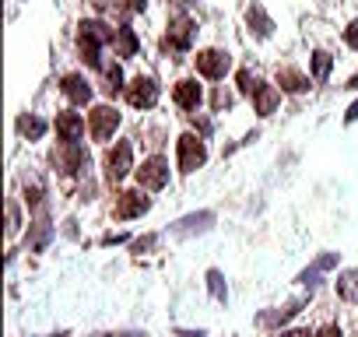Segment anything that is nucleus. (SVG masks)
<instances>
[{"label":"nucleus","mask_w":358,"mask_h":337,"mask_svg":"<svg viewBox=\"0 0 358 337\" xmlns=\"http://www.w3.org/2000/svg\"><path fill=\"white\" fill-rule=\"evenodd\" d=\"M134 183H137L141 190H148V194L169 190V183H172L169 158H165L162 151H148V155L141 158V165H137V173H134Z\"/></svg>","instance_id":"3"},{"label":"nucleus","mask_w":358,"mask_h":337,"mask_svg":"<svg viewBox=\"0 0 358 337\" xmlns=\"http://www.w3.org/2000/svg\"><path fill=\"white\" fill-rule=\"evenodd\" d=\"M155 246H158V236H141V239H130V253H137V257H141V253H151Z\"/></svg>","instance_id":"30"},{"label":"nucleus","mask_w":358,"mask_h":337,"mask_svg":"<svg viewBox=\"0 0 358 337\" xmlns=\"http://www.w3.org/2000/svg\"><path fill=\"white\" fill-rule=\"evenodd\" d=\"M190 4H194V0H165V8H172L176 15H183V11H187Z\"/></svg>","instance_id":"36"},{"label":"nucleus","mask_w":358,"mask_h":337,"mask_svg":"<svg viewBox=\"0 0 358 337\" xmlns=\"http://www.w3.org/2000/svg\"><path fill=\"white\" fill-rule=\"evenodd\" d=\"M204 285H208V295H211L215 302H229V281H225V274H222L218 267H211V271L204 274Z\"/></svg>","instance_id":"25"},{"label":"nucleus","mask_w":358,"mask_h":337,"mask_svg":"<svg viewBox=\"0 0 358 337\" xmlns=\"http://www.w3.org/2000/svg\"><path fill=\"white\" fill-rule=\"evenodd\" d=\"M274 337H313V327H281L274 330Z\"/></svg>","instance_id":"34"},{"label":"nucleus","mask_w":358,"mask_h":337,"mask_svg":"<svg viewBox=\"0 0 358 337\" xmlns=\"http://www.w3.org/2000/svg\"><path fill=\"white\" fill-rule=\"evenodd\" d=\"M88 165H92V155H88L85 144H57L50 151V168H53L57 176H64V180L85 176Z\"/></svg>","instance_id":"4"},{"label":"nucleus","mask_w":358,"mask_h":337,"mask_svg":"<svg viewBox=\"0 0 358 337\" xmlns=\"http://www.w3.org/2000/svg\"><path fill=\"white\" fill-rule=\"evenodd\" d=\"M190 130H197V134L208 141V137L215 134V123H211L208 116H201V113H190Z\"/></svg>","instance_id":"29"},{"label":"nucleus","mask_w":358,"mask_h":337,"mask_svg":"<svg viewBox=\"0 0 358 337\" xmlns=\"http://www.w3.org/2000/svg\"><path fill=\"white\" fill-rule=\"evenodd\" d=\"M113 53H116L120 60H134V57H141V36H137V29H130V25H116Z\"/></svg>","instance_id":"18"},{"label":"nucleus","mask_w":358,"mask_h":337,"mask_svg":"<svg viewBox=\"0 0 358 337\" xmlns=\"http://www.w3.org/2000/svg\"><path fill=\"white\" fill-rule=\"evenodd\" d=\"M355 120H358V99H355V102L348 106V113H344V123H355Z\"/></svg>","instance_id":"38"},{"label":"nucleus","mask_w":358,"mask_h":337,"mask_svg":"<svg viewBox=\"0 0 358 337\" xmlns=\"http://www.w3.org/2000/svg\"><path fill=\"white\" fill-rule=\"evenodd\" d=\"M204 78H179L176 85H172V106L176 109H183V113H197L201 106H204V85H201Z\"/></svg>","instance_id":"11"},{"label":"nucleus","mask_w":358,"mask_h":337,"mask_svg":"<svg viewBox=\"0 0 358 337\" xmlns=\"http://www.w3.org/2000/svg\"><path fill=\"white\" fill-rule=\"evenodd\" d=\"M334 292H337V299L341 302H358V271H341L337 274V281H334Z\"/></svg>","instance_id":"22"},{"label":"nucleus","mask_w":358,"mask_h":337,"mask_svg":"<svg viewBox=\"0 0 358 337\" xmlns=\"http://www.w3.org/2000/svg\"><path fill=\"white\" fill-rule=\"evenodd\" d=\"M211 151H208V141L197 134V130H183L176 137V168L179 176H194L208 165Z\"/></svg>","instance_id":"2"},{"label":"nucleus","mask_w":358,"mask_h":337,"mask_svg":"<svg viewBox=\"0 0 358 337\" xmlns=\"http://www.w3.org/2000/svg\"><path fill=\"white\" fill-rule=\"evenodd\" d=\"M127 239H130L127 232H102L99 243H102V246H116V243H127Z\"/></svg>","instance_id":"35"},{"label":"nucleus","mask_w":358,"mask_h":337,"mask_svg":"<svg viewBox=\"0 0 358 337\" xmlns=\"http://www.w3.org/2000/svg\"><path fill=\"white\" fill-rule=\"evenodd\" d=\"M123 99H127L130 109H137V113H151V109L158 106V99H162V88H158V81H155L151 74H137V78L127 81Z\"/></svg>","instance_id":"8"},{"label":"nucleus","mask_w":358,"mask_h":337,"mask_svg":"<svg viewBox=\"0 0 358 337\" xmlns=\"http://www.w3.org/2000/svg\"><path fill=\"white\" fill-rule=\"evenodd\" d=\"M137 173V155H134V141L130 137H116L113 144H106L102 151V183L106 187H120L123 180H130Z\"/></svg>","instance_id":"1"},{"label":"nucleus","mask_w":358,"mask_h":337,"mask_svg":"<svg viewBox=\"0 0 358 337\" xmlns=\"http://www.w3.org/2000/svg\"><path fill=\"white\" fill-rule=\"evenodd\" d=\"M341 39H344V46H348V50H355V53H358V22H351V25L341 32Z\"/></svg>","instance_id":"33"},{"label":"nucleus","mask_w":358,"mask_h":337,"mask_svg":"<svg viewBox=\"0 0 358 337\" xmlns=\"http://www.w3.org/2000/svg\"><path fill=\"white\" fill-rule=\"evenodd\" d=\"M60 95H64L74 109H81V106H92L95 88H92V81H88L81 71H71V74H64V78H60Z\"/></svg>","instance_id":"12"},{"label":"nucleus","mask_w":358,"mask_h":337,"mask_svg":"<svg viewBox=\"0 0 358 337\" xmlns=\"http://www.w3.org/2000/svg\"><path fill=\"white\" fill-rule=\"evenodd\" d=\"M232 102H236V95H232L225 85H218L215 95H211V109H215V113H225V109H232Z\"/></svg>","instance_id":"28"},{"label":"nucleus","mask_w":358,"mask_h":337,"mask_svg":"<svg viewBox=\"0 0 358 337\" xmlns=\"http://www.w3.org/2000/svg\"><path fill=\"white\" fill-rule=\"evenodd\" d=\"M102 43H95V39H88V36H78V60L85 64V67H95V71H102L106 64H102Z\"/></svg>","instance_id":"21"},{"label":"nucleus","mask_w":358,"mask_h":337,"mask_svg":"<svg viewBox=\"0 0 358 337\" xmlns=\"http://www.w3.org/2000/svg\"><path fill=\"white\" fill-rule=\"evenodd\" d=\"M127 92V78H123V64H106L102 67V95L116 99Z\"/></svg>","instance_id":"20"},{"label":"nucleus","mask_w":358,"mask_h":337,"mask_svg":"<svg viewBox=\"0 0 358 337\" xmlns=\"http://www.w3.org/2000/svg\"><path fill=\"white\" fill-rule=\"evenodd\" d=\"M281 88L278 85H271V81H260L257 85V92L250 95V106H253V113L260 116V120H267V116H274L278 109H281Z\"/></svg>","instance_id":"14"},{"label":"nucleus","mask_w":358,"mask_h":337,"mask_svg":"<svg viewBox=\"0 0 358 337\" xmlns=\"http://www.w3.org/2000/svg\"><path fill=\"white\" fill-rule=\"evenodd\" d=\"M246 22H250V32H257L260 39H271V36H274V22L267 18V11H264L260 4H253V8L246 11Z\"/></svg>","instance_id":"23"},{"label":"nucleus","mask_w":358,"mask_h":337,"mask_svg":"<svg viewBox=\"0 0 358 337\" xmlns=\"http://www.w3.org/2000/svg\"><path fill=\"white\" fill-rule=\"evenodd\" d=\"M120 127H123V113L113 102H99L88 109V137L95 144H113Z\"/></svg>","instance_id":"5"},{"label":"nucleus","mask_w":358,"mask_h":337,"mask_svg":"<svg viewBox=\"0 0 358 337\" xmlns=\"http://www.w3.org/2000/svg\"><path fill=\"white\" fill-rule=\"evenodd\" d=\"M257 85H260V78H257L250 67H239V71H236V88H239V95L250 99V95L257 92Z\"/></svg>","instance_id":"27"},{"label":"nucleus","mask_w":358,"mask_h":337,"mask_svg":"<svg viewBox=\"0 0 358 337\" xmlns=\"http://www.w3.org/2000/svg\"><path fill=\"white\" fill-rule=\"evenodd\" d=\"M197 32H201V25H197L194 15H187V11L172 15L169 29H165V53H190L194 43H197Z\"/></svg>","instance_id":"7"},{"label":"nucleus","mask_w":358,"mask_h":337,"mask_svg":"<svg viewBox=\"0 0 358 337\" xmlns=\"http://www.w3.org/2000/svg\"><path fill=\"white\" fill-rule=\"evenodd\" d=\"M123 4H127L134 15H144V11H148V0H123Z\"/></svg>","instance_id":"37"},{"label":"nucleus","mask_w":358,"mask_h":337,"mask_svg":"<svg viewBox=\"0 0 358 337\" xmlns=\"http://www.w3.org/2000/svg\"><path fill=\"white\" fill-rule=\"evenodd\" d=\"M53 222H50V208L46 211H39L32 222H29V232H25V246L32 250V253H43L46 246H50V239H53Z\"/></svg>","instance_id":"15"},{"label":"nucleus","mask_w":358,"mask_h":337,"mask_svg":"<svg viewBox=\"0 0 358 337\" xmlns=\"http://www.w3.org/2000/svg\"><path fill=\"white\" fill-rule=\"evenodd\" d=\"M50 127H53V123H46V120H43V116H36V113H22V116H18V137H22V141H29V144L43 141Z\"/></svg>","instance_id":"19"},{"label":"nucleus","mask_w":358,"mask_h":337,"mask_svg":"<svg viewBox=\"0 0 358 337\" xmlns=\"http://www.w3.org/2000/svg\"><path fill=\"white\" fill-rule=\"evenodd\" d=\"M334 267H337V253H320V257L313 260V271H320V274H323V271H334Z\"/></svg>","instance_id":"32"},{"label":"nucleus","mask_w":358,"mask_h":337,"mask_svg":"<svg viewBox=\"0 0 358 337\" xmlns=\"http://www.w3.org/2000/svg\"><path fill=\"white\" fill-rule=\"evenodd\" d=\"M151 204H155L151 194L134 183L130 190H116V194H113L109 215H113V222H137V218H144V215L151 211Z\"/></svg>","instance_id":"6"},{"label":"nucleus","mask_w":358,"mask_h":337,"mask_svg":"<svg viewBox=\"0 0 358 337\" xmlns=\"http://www.w3.org/2000/svg\"><path fill=\"white\" fill-rule=\"evenodd\" d=\"M309 306V295H299V299H288L285 306H278V309H271V313H264L260 316V327H271V330H281V327H288V320H295L302 309Z\"/></svg>","instance_id":"16"},{"label":"nucleus","mask_w":358,"mask_h":337,"mask_svg":"<svg viewBox=\"0 0 358 337\" xmlns=\"http://www.w3.org/2000/svg\"><path fill=\"white\" fill-rule=\"evenodd\" d=\"M194 71L204 81H225V74L232 71V53L222 50V46H208L194 57Z\"/></svg>","instance_id":"9"},{"label":"nucleus","mask_w":358,"mask_h":337,"mask_svg":"<svg viewBox=\"0 0 358 337\" xmlns=\"http://www.w3.org/2000/svg\"><path fill=\"white\" fill-rule=\"evenodd\" d=\"M313 337H344V327H341V323H334V320H327V323L313 327Z\"/></svg>","instance_id":"31"},{"label":"nucleus","mask_w":358,"mask_h":337,"mask_svg":"<svg viewBox=\"0 0 358 337\" xmlns=\"http://www.w3.org/2000/svg\"><path fill=\"white\" fill-rule=\"evenodd\" d=\"M22 197H8V239H15L22 232Z\"/></svg>","instance_id":"26"},{"label":"nucleus","mask_w":358,"mask_h":337,"mask_svg":"<svg viewBox=\"0 0 358 337\" xmlns=\"http://www.w3.org/2000/svg\"><path fill=\"white\" fill-rule=\"evenodd\" d=\"M215 225V211H201V215H187V218H179L169 225V232L176 239H190V236H201V232H211Z\"/></svg>","instance_id":"17"},{"label":"nucleus","mask_w":358,"mask_h":337,"mask_svg":"<svg viewBox=\"0 0 358 337\" xmlns=\"http://www.w3.org/2000/svg\"><path fill=\"white\" fill-rule=\"evenodd\" d=\"M330 71H334V57L327 53V50H313V57H309V74H313V81H327L330 78Z\"/></svg>","instance_id":"24"},{"label":"nucleus","mask_w":358,"mask_h":337,"mask_svg":"<svg viewBox=\"0 0 358 337\" xmlns=\"http://www.w3.org/2000/svg\"><path fill=\"white\" fill-rule=\"evenodd\" d=\"M274 85H278L285 95H306V92L313 88V74H306V71L285 64V67L274 71Z\"/></svg>","instance_id":"13"},{"label":"nucleus","mask_w":358,"mask_h":337,"mask_svg":"<svg viewBox=\"0 0 358 337\" xmlns=\"http://www.w3.org/2000/svg\"><path fill=\"white\" fill-rule=\"evenodd\" d=\"M53 130H57V141L60 144H81L85 134H88V120L71 106V109H60L53 116Z\"/></svg>","instance_id":"10"}]
</instances>
